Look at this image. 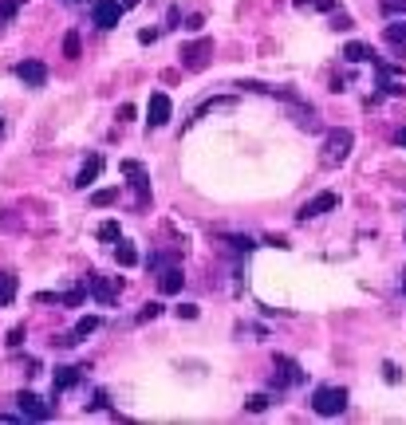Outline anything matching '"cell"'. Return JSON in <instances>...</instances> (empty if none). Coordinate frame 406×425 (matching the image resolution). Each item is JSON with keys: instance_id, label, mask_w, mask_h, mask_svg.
Listing matches in <instances>:
<instances>
[{"instance_id": "obj_1", "label": "cell", "mask_w": 406, "mask_h": 425, "mask_svg": "<svg viewBox=\"0 0 406 425\" xmlns=\"http://www.w3.org/2000/svg\"><path fill=\"white\" fill-rule=\"evenodd\" d=\"M351 146H355L351 131H328V138H324V154H319V165H324V170L343 165L347 162V154H351Z\"/></svg>"}, {"instance_id": "obj_2", "label": "cell", "mask_w": 406, "mask_h": 425, "mask_svg": "<svg viewBox=\"0 0 406 425\" xmlns=\"http://www.w3.org/2000/svg\"><path fill=\"white\" fill-rule=\"evenodd\" d=\"M312 410H316L319 417H340L343 410H347V390H343V386H319V390L312 394Z\"/></svg>"}, {"instance_id": "obj_3", "label": "cell", "mask_w": 406, "mask_h": 425, "mask_svg": "<svg viewBox=\"0 0 406 425\" xmlns=\"http://www.w3.org/2000/svg\"><path fill=\"white\" fill-rule=\"evenodd\" d=\"M300 382H304L300 362L288 359V355H276V362H273V390H288V386H300Z\"/></svg>"}, {"instance_id": "obj_4", "label": "cell", "mask_w": 406, "mask_h": 425, "mask_svg": "<svg viewBox=\"0 0 406 425\" xmlns=\"http://www.w3.org/2000/svg\"><path fill=\"white\" fill-rule=\"evenodd\" d=\"M16 410H20V417H28V422H48L55 405H48L44 398L32 394V390H20V394H16Z\"/></svg>"}, {"instance_id": "obj_5", "label": "cell", "mask_w": 406, "mask_h": 425, "mask_svg": "<svg viewBox=\"0 0 406 425\" xmlns=\"http://www.w3.org/2000/svg\"><path fill=\"white\" fill-rule=\"evenodd\" d=\"M83 288L91 292V299H95V304L110 307V304H115V295L122 292V280H119V276H115V280H107V276H95V272H91Z\"/></svg>"}, {"instance_id": "obj_6", "label": "cell", "mask_w": 406, "mask_h": 425, "mask_svg": "<svg viewBox=\"0 0 406 425\" xmlns=\"http://www.w3.org/2000/svg\"><path fill=\"white\" fill-rule=\"evenodd\" d=\"M122 12L126 8H122L119 0H95V4H91V24L103 28V32H110V28L122 20Z\"/></svg>"}, {"instance_id": "obj_7", "label": "cell", "mask_w": 406, "mask_h": 425, "mask_svg": "<svg viewBox=\"0 0 406 425\" xmlns=\"http://www.w3.org/2000/svg\"><path fill=\"white\" fill-rule=\"evenodd\" d=\"M335 205H340V193H331V189H324V193H316L312 201H304V205H300L296 221H316V217H324V213H331Z\"/></svg>"}, {"instance_id": "obj_8", "label": "cell", "mask_w": 406, "mask_h": 425, "mask_svg": "<svg viewBox=\"0 0 406 425\" xmlns=\"http://www.w3.org/2000/svg\"><path fill=\"white\" fill-rule=\"evenodd\" d=\"M16 79H20L24 87L40 91L48 83V67L40 64V59H20V64H16Z\"/></svg>"}, {"instance_id": "obj_9", "label": "cell", "mask_w": 406, "mask_h": 425, "mask_svg": "<svg viewBox=\"0 0 406 425\" xmlns=\"http://www.w3.org/2000/svg\"><path fill=\"white\" fill-rule=\"evenodd\" d=\"M170 114H174L170 95H166V91H154L150 103H146V122H150V126H166V122H170Z\"/></svg>"}, {"instance_id": "obj_10", "label": "cell", "mask_w": 406, "mask_h": 425, "mask_svg": "<svg viewBox=\"0 0 406 425\" xmlns=\"http://www.w3.org/2000/svg\"><path fill=\"white\" fill-rule=\"evenodd\" d=\"M119 170L131 177V189L138 193V201H146V197H150V174H146L138 162H131V158H126V162H119Z\"/></svg>"}, {"instance_id": "obj_11", "label": "cell", "mask_w": 406, "mask_h": 425, "mask_svg": "<svg viewBox=\"0 0 406 425\" xmlns=\"http://www.w3.org/2000/svg\"><path fill=\"white\" fill-rule=\"evenodd\" d=\"M83 371H87V366H59V371H55V378H52V398H59L64 390L79 386V382H83Z\"/></svg>"}, {"instance_id": "obj_12", "label": "cell", "mask_w": 406, "mask_h": 425, "mask_svg": "<svg viewBox=\"0 0 406 425\" xmlns=\"http://www.w3.org/2000/svg\"><path fill=\"white\" fill-rule=\"evenodd\" d=\"M182 283H186V276H182V268H177V264L158 268V292H162V295H177V292H182Z\"/></svg>"}, {"instance_id": "obj_13", "label": "cell", "mask_w": 406, "mask_h": 425, "mask_svg": "<svg viewBox=\"0 0 406 425\" xmlns=\"http://www.w3.org/2000/svg\"><path fill=\"white\" fill-rule=\"evenodd\" d=\"M209 52H213V40H198V44H186V47H182V64L198 71V67H205V55H209Z\"/></svg>"}, {"instance_id": "obj_14", "label": "cell", "mask_w": 406, "mask_h": 425, "mask_svg": "<svg viewBox=\"0 0 406 425\" xmlns=\"http://www.w3.org/2000/svg\"><path fill=\"white\" fill-rule=\"evenodd\" d=\"M103 174V158L99 154H91L87 162H83V170H79V177H75V186L79 189H87V186H95V177Z\"/></svg>"}, {"instance_id": "obj_15", "label": "cell", "mask_w": 406, "mask_h": 425, "mask_svg": "<svg viewBox=\"0 0 406 425\" xmlns=\"http://www.w3.org/2000/svg\"><path fill=\"white\" fill-rule=\"evenodd\" d=\"M343 59H347V64H371L375 52L367 44H359V40H351V44L343 47Z\"/></svg>"}, {"instance_id": "obj_16", "label": "cell", "mask_w": 406, "mask_h": 425, "mask_svg": "<svg viewBox=\"0 0 406 425\" xmlns=\"http://www.w3.org/2000/svg\"><path fill=\"white\" fill-rule=\"evenodd\" d=\"M115 260H119V268H134V264H138V248H134L131 240L119 237V244H115Z\"/></svg>"}, {"instance_id": "obj_17", "label": "cell", "mask_w": 406, "mask_h": 425, "mask_svg": "<svg viewBox=\"0 0 406 425\" xmlns=\"http://www.w3.org/2000/svg\"><path fill=\"white\" fill-rule=\"evenodd\" d=\"M16 288H20L16 272H0V307H8L16 299Z\"/></svg>"}, {"instance_id": "obj_18", "label": "cell", "mask_w": 406, "mask_h": 425, "mask_svg": "<svg viewBox=\"0 0 406 425\" xmlns=\"http://www.w3.org/2000/svg\"><path fill=\"white\" fill-rule=\"evenodd\" d=\"M221 244H229L233 252H245V256L256 248V240L253 237H241V232H225V237H221Z\"/></svg>"}, {"instance_id": "obj_19", "label": "cell", "mask_w": 406, "mask_h": 425, "mask_svg": "<svg viewBox=\"0 0 406 425\" xmlns=\"http://www.w3.org/2000/svg\"><path fill=\"white\" fill-rule=\"evenodd\" d=\"M115 197H119V189H99V193H91V205L107 209V205H115Z\"/></svg>"}, {"instance_id": "obj_20", "label": "cell", "mask_w": 406, "mask_h": 425, "mask_svg": "<svg viewBox=\"0 0 406 425\" xmlns=\"http://www.w3.org/2000/svg\"><path fill=\"white\" fill-rule=\"evenodd\" d=\"M386 40H391V44H406V20L386 24Z\"/></svg>"}, {"instance_id": "obj_21", "label": "cell", "mask_w": 406, "mask_h": 425, "mask_svg": "<svg viewBox=\"0 0 406 425\" xmlns=\"http://www.w3.org/2000/svg\"><path fill=\"white\" fill-rule=\"evenodd\" d=\"M64 55H67V59H79V32H67L64 36Z\"/></svg>"}, {"instance_id": "obj_22", "label": "cell", "mask_w": 406, "mask_h": 425, "mask_svg": "<svg viewBox=\"0 0 406 425\" xmlns=\"http://www.w3.org/2000/svg\"><path fill=\"white\" fill-rule=\"evenodd\" d=\"M379 8H383V16H403L406 0H379Z\"/></svg>"}, {"instance_id": "obj_23", "label": "cell", "mask_w": 406, "mask_h": 425, "mask_svg": "<svg viewBox=\"0 0 406 425\" xmlns=\"http://www.w3.org/2000/svg\"><path fill=\"white\" fill-rule=\"evenodd\" d=\"M99 240H119V221H103L99 225Z\"/></svg>"}, {"instance_id": "obj_24", "label": "cell", "mask_w": 406, "mask_h": 425, "mask_svg": "<svg viewBox=\"0 0 406 425\" xmlns=\"http://www.w3.org/2000/svg\"><path fill=\"white\" fill-rule=\"evenodd\" d=\"M162 315V304H146L143 311H138V323H146V319H158Z\"/></svg>"}, {"instance_id": "obj_25", "label": "cell", "mask_w": 406, "mask_h": 425, "mask_svg": "<svg viewBox=\"0 0 406 425\" xmlns=\"http://www.w3.org/2000/svg\"><path fill=\"white\" fill-rule=\"evenodd\" d=\"M249 410H253V414L268 410V394H253V398H249Z\"/></svg>"}, {"instance_id": "obj_26", "label": "cell", "mask_w": 406, "mask_h": 425, "mask_svg": "<svg viewBox=\"0 0 406 425\" xmlns=\"http://www.w3.org/2000/svg\"><path fill=\"white\" fill-rule=\"evenodd\" d=\"M331 28L347 32V28H351V16H347V12H335V16H331Z\"/></svg>"}, {"instance_id": "obj_27", "label": "cell", "mask_w": 406, "mask_h": 425, "mask_svg": "<svg viewBox=\"0 0 406 425\" xmlns=\"http://www.w3.org/2000/svg\"><path fill=\"white\" fill-rule=\"evenodd\" d=\"M12 16H16V0H4V4H0V24H8Z\"/></svg>"}, {"instance_id": "obj_28", "label": "cell", "mask_w": 406, "mask_h": 425, "mask_svg": "<svg viewBox=\"0 0 406 425\" xmlns=\"http://www.w3.org/2000/svg\"><path fill=\"white\" fill-rule=\"evenodd\" d=\"M24 338H28V335H24V327H12V331H8V347L16 350V347L24 343Z\"/></svg>"}, {"instance_id": "obj_29", "label": "cell", "mask_w": 406, "mask_h": 425, "mask_svg": "<svg viewBox=\"0 0 406 425\" xmlns=\"http://www.w3.org/2000/svg\"><path fill=\"white\" fill-rule=\"evenodd\" d=\"M182 28H186V32H201V28H205V20H201V16H186V24H182Z\"/></svg>"}, {"instance_id": "obj_30", "label": "cell", "mask_w": 406, "mask_h": 425, "mask_svg": "<svg viewBox=\"0 0 406 425\" xmlns=\"http://www.w3.org/2000/svg\"><path fill=\"white\" fill-rule=\"evenodd\" d=\"M177 319H198V307H194V304H182V307H177Z\"/></svg>"}, {"instance_id": "obj_31", "label": "cell", "mask_w": 406, "mask_h": 425, "mask_svg": "<svg viewBox=\"0 0 406 425\" xmlns=\"http://www.w3.org/2000/svg\"><path fill=\"white\" fill-rule=\"evenodd\" d=\"M383 378H386V382H398V371H395V362H386V366H383Z\"/></svg>"}, {"instance_id": "obj_32", "label": "cell", "mask_w": 406, "mask_h": 425, "mask_svg": "<svg viewBox=\"0 0 406 425\" xmlns=\"http://www.w3.org/2000/svg\"><path fill=\"white\" fill-rule=\"evenodd\" d=\"M312 4H316V8H324V12H328V8H335V0H312Z\"/></svg>"}, {"instance_id": "obj_33", "label": "cell", "mask_w": 406, "mask_h": 425, "mask_svg": "<svg viewBox=\"0 0 406 425\" xmlns=\"http://www.w3.org/2000/svg\"><path fill=\"white\" fill-rule=\"evenodd\" d=\"M398 146H403V150H406V126H403V131H398Z\"/></svg>"}, {"instance_id": "obj_34", "label": "cell", "mask_w": 406, "mask_h": 425, "mask_svg": "<svg viewBox=\"0 0 406 425\" xmlns=\"http://www.w3.org/2000/svg\"><path fill=\"white\" fill-rule=\"evenodd\" d=\"M292 4H296V8H312V0H292Z\"/></svg>"}, {"instance_id": "obj_35", "label": "cell", "mask_w": 406, "mask_h": 425, "mask_svg": "<svg viewBox=\"0 0 406 425\" xmlns=\"http://www.w3.org/2000/svg\"><path fill=\"white\" fill-rule=\"evenodd\" d=\"M134 4H138V0H122V8H134Z\"/></svg>"}, {"instance_id": "obj_36", "label": "cell", "mask_w": 406, "mask_h": 425, "mask_svg": "<svg viewBox=\"0 0 406 425\" xmlns=\"http://www.w3.org/2000/svg\"><path fill=\"white\" fill-rule=\"evenodd\" d=\"M403 295H406V276H403Z\"/></svg>"}, {"instance_id": "obj_37", "label": "cell", "mask_w": 406, "mask_h": 425, "mask_svg": "<svg viewBox=\"0 0 406 425\" xmlns=\"http://www.w3.org/2000/svg\"><path fill=\"white\" fill-rule=\"evenodd\" d=\"M67 4H79V0H67Z\"/></svg>"}, {"instance_id": "obj_38", "label": "cell", "mask_w": 406, "mask_h": 425, "mask_svg": "<svg viewBox=\"0 0 406 425\" xmlns=\"http://www.w3.org/2000/svg\"><path fill=\"white\" fill-rule=\"evenodd\" d=\"M0 134H4V122H0Z\"/></svg>"}]
</instances>
